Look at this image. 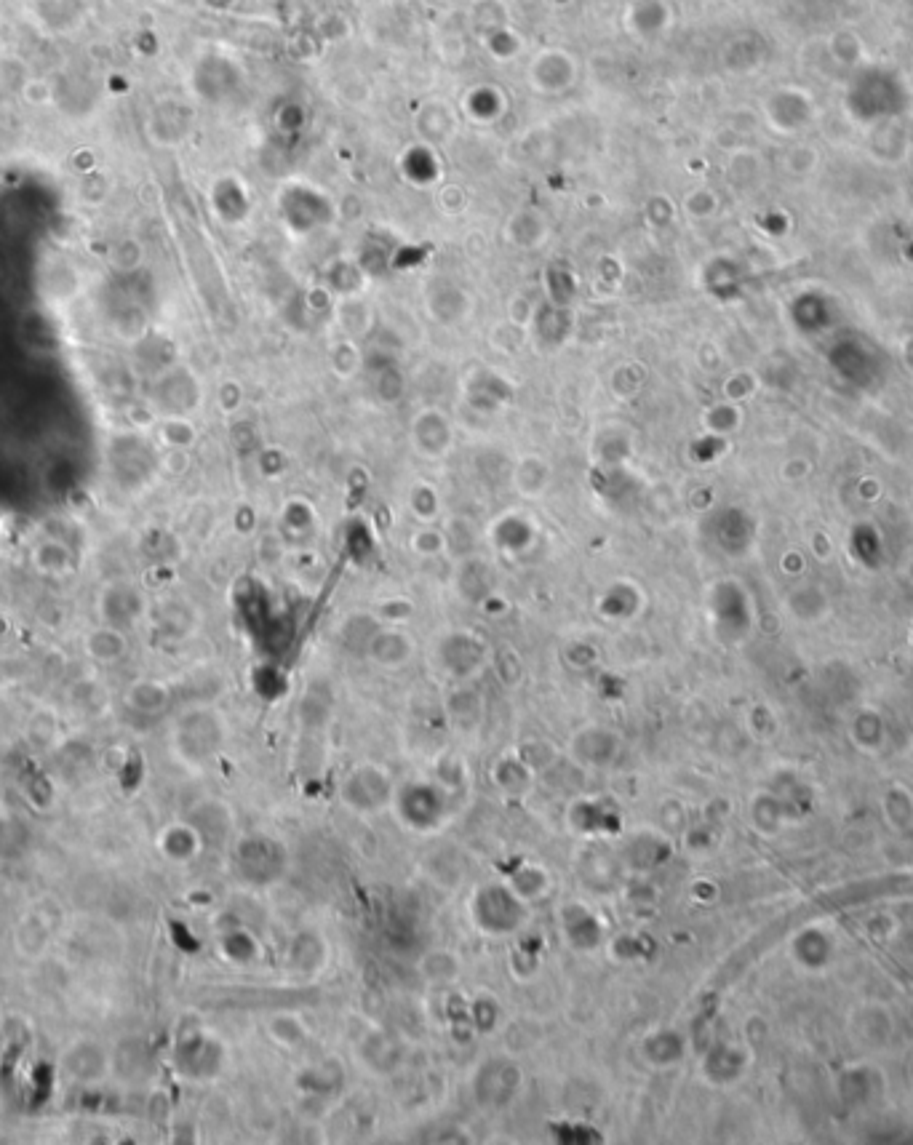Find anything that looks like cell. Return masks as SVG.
<instances>
[{
    "instance_id": "5",
    "label": "cell",
    "mask_w": 913,
    "mask_h": 1145,
    "mask_svg": "<svg viewBox=\"0 0 913 1145\" xmlns=\"http://www.w3.org/2000/svg\"><path fill=\"white\" fill-rule=\"evenodd\" d=\"M123 702L134 713H161L169 702V689L153 678H139L123 692Z\"/></svg>"
},
{
    "instance_id": "4",
    "label": "cell",
    "mask_w": 913,
    "mask_h": 1145,
    "mask_svg": "<svg viewBox=\"0 0 913 1145\" xmlns=\"http://www.w3.org/2000/svg\"><path fill=\"white\" fill-rule=\"evenodd\" d=\"M35 572L43 577H67L75 569V553L70 548V542L62 537H46V540L35 542L33 553H30Z\"/></svg>"
},
{
    "instance_id": "3",
    "label": "cell",
    "mask_w": 913,
    "mask_h": 1145,
    "mask_svg": "<svg viewBox=\"0 0 913 1145\" xmlns=\"http://www.w3.org/2000/svg\"><path fill=\"white\" fill-rule=\"evenodd\" d=\"M83 649H86L89 660L99 662V665H115L129 654V638H126V630L99 622L97 628L89 630L83 638Z\"/></svg>"
},
{
    "instance_id": "6",
    "label": "cell",
    "mask_w": 913,
    "mask_h": 1145,
    "mask_svg": "<svg viewBox=\"0 0 913 1145\" xmlns=\"http://www.w3.org/2000/svg\"><path fill=\"white\" fill-rule=\"evenodd\" d=\"M193 425L185 420V417H166V420L161 422V441L166 446H174V449H182V446L193 444Z\"/></svg>"
},
{
    "instance_id": "7",
    "label": "cell",
    "mask_w": 913,
    "mask_h": 1145,
    "mask_svg": "<svg viewBox=\"0 0 913 1145\" xmlns=\"http://www.w3.org/2000/svg\"><path fill=\"white\" fill-rule=\"evenodd\" d=\"M113 331H115V337L123 339L126 345H134V342H139V339H145V334H147L145 315L139 313V310H131L129 315L115 318Z\"/></svg>"
},
{
    "instance_id": "1",
    "label": "cell",
    "mask_w": 913,
    "mask_h": 1145,
    "mask_svg": "<svg viewBox=\"0 0 913 1145\" xmlns=\"http://www.w3.org/2000/svg\"><path fill=\"white\" fill-rule=\"evenodd\" d=\"M97 612L102 625H113V628L126 630L145 617L147 601L142 596V590L137 585H131V582H107L105 588L99 590Z\"/></svg>"
},
{
    "instance_id": "2",
    "label": "cell",
    "mask_w": 913,
    "mask_h": 1145,
    "mask_svg": "<svg viewBox=\"0 0 913 1145\" xmlns=\"http://www.w3.org/2000/svg\"><path fill=\"white\" fill-rule=\"evenodd\" d=\"M62 1068L70 1079L91 1084V1081L105 1079L110 1060H107L105 1049L94 1041H78L73 1047H67V1052L62 1055Z\"/></svg>"
}]
</instances>
